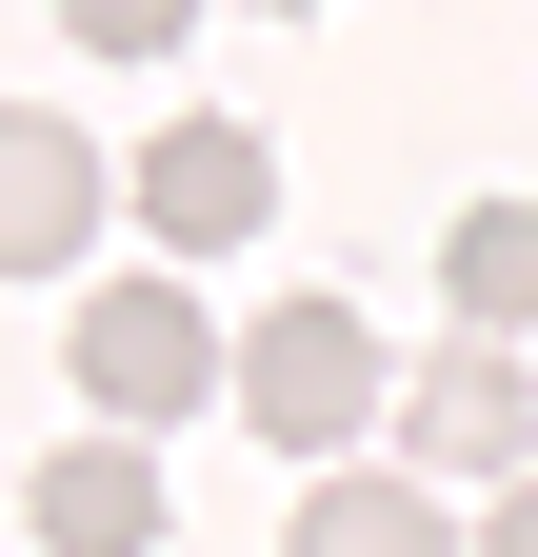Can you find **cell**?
I'll return each mask as SVG.
<instances>
[{"mask_svg": "<svg viewBox=\"0 0 538 557\" xmlns=\"http://www.w3.org/2000/svg\"><path fill=\"white\" fill-rule=\"evenodd\" d=\"M240 418H259L280 458L340 478L359 418H379V319H359V299H259V319H240Z\"/></svg>", "mask_w": 538, "mask_h": 557, "instance_id": "obj_1", "label": "cell"}, {"mask_svg": "<svg viewBox=\"0 0 538 557\" xmlns=\"http://www.w3.org/2000/svg\"><path fill=\"white\" fill-rule=\"evenodd\" d=\"M81 398H100V438H160V418L240 398V338L199 319L180 278H100V299H81Z\"/></svg>", "mask_w": 538, "mask_h": 557, "instance_id": "obj_2", "label": "cell"}, {"mask_svg": "<svg viewBox=\"0 0 538 557\" xmlns=\"http://www.w3.org/2000/svg\"><path fill=\"white\" fill-rule=\"evenodd\" d=\"M120 199H140L160 259H240L259 220H280V139H259V120H160L140 160H120Z\"/></svg>", "mask_w": 538, "mask_h": 557, "instance_id": "obj_3", "label": "cell"}, {"mask_svg": "<svg viewBox=\"0 0 538 557\" xmlns=\"http://www.w3.org/2000/svg\"><path fill=\"white\" fill-rule=\"evenodd\" d=\"M100 220H120V160L60 100H0V278H60Z\"/></svg>", "mask_w": 538, "mask_h": 557, "instance_id": "obj_4", "label": "cell"}, {"mask_svg": "<svg viewBox=\"0 0 538 557\" xmlns=\"http://www.w3.org/2000/svg\"><path fill=\"white\" fill-rule=\"evenodd\" d=\"M399 438H419V478H499V498H518V478H538V379L499 359V338H458V359L399 398Z\"/></svg>", "mask_w": 538, "mask_h": 557, "instance_id": "obj_5", "label": "cell"}, {"mask_svg": "<svg viewBox=\"0 0 538 557\" xmlns=\"http://www.w3.org/2000/svg\"><path fill=\"white\" fill-rule=\"evenodd\" d=\"M21 537H40V557H160V458H140V438H40Z\"/></svg>", "mask_w": 538, "mask_h": 557, "instance_id": "obj_6", "label": "cell"}, {"mask_svg": "<svg viewBox=\"0 0 538 557\" xmlns=\"http://www.w3.org/2000/svg\"><path fill=\"white\" fill-rule=\"evenodd\" d=\"M439 299H458V338H538V199H458L439 220Z\"/></svg>", "mask_w": 538, "mask_h": 557, "instance_id": "obj_7", "label": "cell"}, {"mask_svg": "<svg viewBox=\"0 0 538 557\" xmlns=\"http://www.w3.org/2000/svg\"><path fill=\"white\" fill-rule=\"evenodd\" d=\"M280 557H479V537H458L419 478H359V458H340V478H319V498L280 518Z\"/></svg>", "mask_w": 538, "mask_h": 557, "instance_id": "obj_8", "label": "cell"}, {"mask_svg": "<svg viewBox=\"0 0 538 557\" xmlns=\"http://www.w3.org/2000/svg\"><path fill=\"white\" fill-rule=\"evenodd\" d=\"M180 21H199V0H60L81 60H180Z\"/></svg>", "mask_w": 538, "mask_h": 557, "instance_id": "obj_9", "label": "cell"}, {"mask_svg": "<svg viewBox=\"0 0 538 557\" xmlns=\"http://www.w3.org/2000/svg\"><path fill=\"white\" fill-rule=\"evenodd\" d=\"M479 557H538V478H518V498H499V518H479Z\"/></svg>", "mask_w": 538, "mask_h": 557, "instance_id": "obj_10", "label": "cell"}, {"mask_svg": "<svg viewBox=\"0 0 538 557\" xmlns=\"http://www.w3.org/2000/svg\"><path fill=\"white\" fill-rule=\"evenodd\" d=\"M280 21H319V0H280Z\"/></svg>", "mask_w": 538, "mask_h": 557, "instance_id": "obj_11", "label": "cell"}]
</instances>
